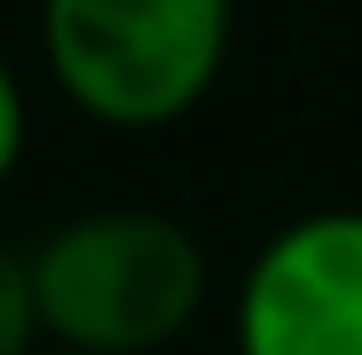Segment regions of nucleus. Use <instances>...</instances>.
Returning <instances> with one entry per match:
<instances>
[{
    "label": "nucleus",
    "mask_w": 362,
    "mask_h": 355,
    "mask_svg": "<svg viewBox=\"0 0 362 355\" xmlns=\"http://www.w3.org/2000/svg\"><path fill=\"white\" fill-rule=\"evenodd\" d=\"M21 258L35 342L70 355H160L209 300L202 237L146 202L77 209Z\"/></svg>",
    "instance_id": "1"
},
{
    "label": "nucleus",
    "mask_w": 362,
    "mask_h": 355,
    "mask_svg": "<svg viewBox=\"0 0 362 355\" xmlns=\"http://www.w3.org/2000/svg\"><path fill=\"white\" fill-rule=\"evenodd\" d=\"M237 0H42L49 84L105 133L181 126L230 63Z\"/></svg>",
    "instance_id": "2"
},
{
    "label": "nucleus",
    "mask_w": 362,
    "mask_h": 355,
    "mask_svg": "<svg viewBox=\"0 0 362 355\" xmlns=\"http://www.w3.org/2000/svg\"><path fill=\"white\" fill-rule=\"evenodd\" d=\"M35 349V307H28V258L0 244V355Z\"/></svg>",
    "instance_id": "4"
},
{
    "label": "nucleus",
    "mask_w": 362,
    "mask_h": 355,
    "mask_svg": "<svg viewBox=\"0 0 362 355\" xmlns=\"http://www.w3.org/2000/svg\"><path fill=\"white\" fill-rule=\"evenodd\" d=\"M237 355H362V209L279 223L237 279Z\"/></svg>",
    "instance_id": "3"
},
{
    "label": "nucleus",
    "mask_w": 362,
    "mask_h": 355,
    "mask_svg": "<svg viewBox=\"0 0 362 355\" xmlns=\"http://www.w3.org/2000/svg\"><path fill=\"white\" fill-rule=\"evenodd\" d=\"M21 153H28V91L14 77V63L0 56V188L14 181Z\"/></svg>",
    "instance_id": "5"
},
{
    "label": "nucleus",
    "mask_w": 362,
    "mask_h": 355,
    "mask_svg": "<svg viewBox=\"0 0 362 355\" xmlns=\"http://www.w3.org/2000/svg\"><path fill=\"white\" fill-rule=\"evenodd\" d=\"M28 355H70V349H49V342H35V349H28Z\"/></svg>",
    "instance_id": "6"
}]
</instances>
